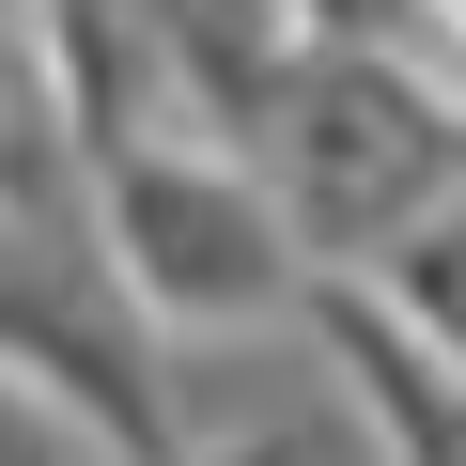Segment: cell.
<instances>
[{"label":"cell","instance_id":"cell-1","mask_svg":"<svg viewBox=\"0 0 466 466\" xmlns=\"http://www.w3.org/2000/svg\"><path fill=\"white\" fill-rule=\"evenodd\" d=\"M94 249H109V280L156 311V327H311V233H296V202H280V171L265 156H233V140H125V156H94Z\"/></svg>","mask_w":466,"mask_h":466},{"label":"cell","instance_id":"cell-2","mask_svg":"<svg viewBox=\"0 0 466 466\" xmlns=\"http://www.w3.org/2000/svg\"><path fill=\"white\" fill-rule=\"evenodd\" d=\"M265 171H280V202L311 233V265L373 280L420 218L466 202V109L404 47H311L296 94H280V125H265Z\"/></svg>","mask_w":466,"mask_h":466}]
</instances>
